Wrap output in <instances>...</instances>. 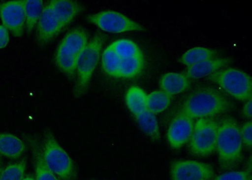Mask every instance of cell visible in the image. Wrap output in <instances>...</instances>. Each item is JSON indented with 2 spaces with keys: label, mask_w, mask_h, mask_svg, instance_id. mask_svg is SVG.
Here are the masks:
<instances>
[{
  "label": "cell",
  "mask_w": 252,
  "mask_h": 180,
  "mask_svg": "<svg viewBox=\"0 0 252 180\" xmlns=\"http://www.w3.org/2000/svg\"><path fill=\"white\" fill-rule=\"evenodd\" d=\"M216 150L222 170H232L242 160L243 143L240 128L233 119L226 118L220 123Z\"/></svg>",
  "instance_id": "cell-1"
},
{
  "label": "cell",
  "mask_w": 252,
  "mask_h": 180,
  "mask_svg": "<svg viewBox=\"0 0 252 180\" xmlns=\"http://www.w3.org/2000/svg\"><path fill=\"white\" fill-rule=\"evenodd\" d=\"M229 108L230 103L219 92L202 88L189 96L181 112L192 119H201L218 115Z\"/></svg>",
  "instance_id": "cell-2"
},
{
  "label": "cell",
  "mask_w": 252,
  "mask_h": 180,
  "mask_svg": "<svg viewBox=\"0 0 252 180\" xmlns=\"http://www.w3.org/2000/svg\"><path fill=\"white\" fill-rule=\"evenodd\" d=\"M40 147L45 163L54 174L61 180H76L77 171L75 163L53 133L49 130L45 132Z\"/></svg>",
  "instance_id": "cell-3"
},
{
  "label": "cell",
  "mask_w": 252,
  "mask_h": 180,
  "mask_svg": "<svg viewBox=\"0 0 252 180\" xmlns=\"http://www.w3.org/2000/svg\"><path fill=\"white\" fill-rule=\"evenodd\" d=\"M87 44L88 34L82 28L72 29L61 42L56 53V64L68 77L75 76L79 57Z\"/></svg>",
  "instance_id": "cell-4"
},
{
  "label": "cell",
  "mask_w": 252,
  "mask_h": 180,
  "mask_svg": "<svg viewBox=\"0 0 252 180\" xmlns=\"http://www.w3.org/2000/svg\"><path fill=\"white\" fill-rule=\"evenodd\" d=\"M104 42V36L100 33L96 34L91 41L88 42L87 46L79 57L76 65L77 79L75 87V95L77 98L86 93L89 89Z\"/></svg>",
  "instance_id": "cell-5"
},
{
  "label": "cell",
  "mask_w": 252,
  "mask_h": 180,
  "mask_svg": "<svg viewBox=\"0 0 252 180\" xmlns=\"http://www.w3.org/2000/svg\"><path fill=\"white\" fill-rule=\"evenodd\" d=\"M209 79L236 100L247 101L252 99V78L244 72L235 69L222 70L211 74Z\"/></svg>",
  "instance_id": "cell-6"
},
{
  "label": "cell",
  "mask_w": 252,
  "mask_h": 180,
  "mask_svg": "<svg viewBox=\"0 0 252 180\" xmlns=\"http://www.w3.org/2000/svg\"><path fill=\"white\" fill-rule=\"evenodd\" d=\"M218 127L219 123L211 119L197 121L189 141V148L193 155L208 157L213 154L217 147Z\"/></svg>",
  "instance_id": "cell-7"
},
{
  "label": "cell",
  "mask_w": 252,
  "mask_h": 180,
  "mask_svg": "<svg viewBox=\"0 0 252 180\" xmlns=\"http://www.w3.org/2000/svg\"><path fill=\"white\" fill-rule=\"evenodd\" d=\"M89 23L96 25L102 30L110 33H121L129 31H143L145 28L122 13L107 10L87 15Z\"/></svg>",
  "instance_id": "cell-8"
},
{
  "label": "cell",
  "mask_w": 252,
  "mask_h": 180,
  "mask_svg": "<svg viewBox=\"0 0 252 180\" xmlns=\"http://www.w3.org/2000/svg\"><path fill=\"white\" fill-rule=\"evenodd\" d=\"M214 176L213 166L203 162L188 159L171 164V180H211Z\"/></svg>",
  "instance_id": "cell-9"
},
{
  "label": "cell",
  "mask_w": 252,
  "mask_h": 180,
  "mask_svg": "<svg viewBox=\"0 0 252 180\" xmlns=\"http://www.w3.org/2000/svg\"><path fill=\"white\" fill-rule=\"evenodd\" d=\"M25 2V0H15L0 3V18L3 26L15 37H22L24 34Z\"/></svg>",
  "instance_id": "cell-10"
},
{
  "label": "cell",
  "mask_w": 252,
  "mask_h": 180,
  "mask_svg": "<svg viewBox=\"0 0 252 180\" xmlns=\"http://www.w3.org/2000/svg\"><path fill=\"white\" fill-rule=\"evenodd\" d=\"M64 28L49 3L42 9L36 28V37L40 44L45 45L55 38Z\"/></svg>",
  "instance_id": "cell-11"
},
{
  "label": "cell",
  "mask_w": 252,
  "mask_h": 180,
  "mask_svg": "<svg viewBox=\"0 0 252 180\" xmlns=\"http://www.w3.org/2000/svg\"><path fill=\"white\" fill-rule=\"evenodd\" d=\"M194 128L193 119L183 112H180L168 128L167 140L171 147L175 149L181 148L190 141Z\"/></svg>",
  "instance_id": "cell-12"
},
{
  "label": "cell",
  "mask_w": 252,
  "mask_h": 180,
  "mask_svg": "<svg viewBox=\"0 0 252 180\" xmlns=\"http://www.w3.org/2000/svg\"><path fill=\"white\" fill-rule=\"evenodd\" d=\"M49 3L64 28L70 24L84 8L80 3L70 0H52Z\"/></svg>",
  "instance_id": "cell-13"
},
{
  "label": "cell",
  "mask_w": 252,
  "mask_h": 180,
  "mask_svg": "<svg viewBox=\"0 0 252 180\" xmlns=\"http://www.w3.org/2000/svg\"><path fill=\"white\" fill-rule=\"evenodd\" d=\"M26 145L17 137L0 133V155L10 159H19L26 152Z\"/></svg>",
  "instance_id": "cell-14"
},
{
  "label": "cell",
  "mask_w": 252,
  "mask_h": 180,
  "mask_svg": "<svg viewBox=\"0 0 252 180\" xmlns=\"http://www.w3.org/2000/svg\"><path fill=\"white\" fill-rule=\"evenodd\" d=\"M190 84L188 76L179 73H167L159 80V87L166 93L172 96L181 93L188 88Z\"/></svg>",
  "instance_id": "cell-15"
},
{
  "label": "cell",
  "mask_w": 252,
  "mask_h": 180,
  "mask_svg": "<svg viewBox=\"0 0 252 180\" xmlns=\"http://www.w3.org/2000/svg\"><path fill=\"white\" fill-rule=\"evenodd\" d=\"M229 62V59L224 58L205 60L188 67L187 76L193 79H199L215 73Z\"/></svg>",
  "instance_id": "cell-16"
},
{
  "label": "cell",
  "mask_w": 252,
  "mask_h": 180,
  "mask_svg": "<svg viewBox=\"0 0 252 180\" xmlns=\"http://www.w3.org/2000/svg\"><path fill=\"white\" fill-rule=\"evenodd\" d=\"M36 180H61L47 167L42 157L40 145L35 141H31Z\"/></svg>",
  "instance_id": "cell-17"
},
{
  "label": "cell",
  "mask_w": 252,
  "mask_h": 180,
  "mask_svg": "<svg viewBox=\"0 0 252 180\" xmlns=\"http://www.w3.org/2000/svg\"><path fill=\"white\" fill-rule=\"evenodd\" d=\"M147 95L140 87L133 86L128 90L126 95V105L135 117L146 111Z\"/></svg>",
  "instance_id": "cell-18"
},
{
  "label": "cell",
  "mask_w": 252,
  "mask_h": 180,
  "mask_svg": "<svg viewBox=\"0 0 252 180\" xmlns=\"http://www.w3.org/2000/svg\"><path fill=\"white\" fill-rule=\"evenodd\" d=\"M142 131L150 137L153 141H158L160 139V133L156 115L148 110L135 117Z\"/></svg>",
  "instance_id": "cell-19"
},
{
  "label": "cell",
  "mask_w": 252,
  "mask_h": 180,
  "mask_svg": "<svg viewBox=\"0 0 252 180\" xmlns=\"http://www.w3.org/2000/svg\"><path fill=\"white\" fill-rule=\"evenodd\" d=\"M110 46L116 55L122 60L143 57L140 48L132 40H118L110 44Z\"/></svg>",
  "instance_id": "cell-20"
},
{
  "label": "cell",
  "mask_w": 252,
  "mask_h": 180,
  "mask_svg": "<svg viewBox=\"0 0 252 180\" xmlns=\"http://www.w3.org/2000/svg\"><path fill=\"white\" fill-rule=\"evenodd\" d=\"M216 54V51L212 49L195 47L184 53L180 58L179 62L189 67L205 60L213 59Z\"/></svg>",
  "instance_id": "cell-21"
},
{
  "label": "cell",
  "mask_w": 252,
  "mask_h": 180,
  "mask_svg": "<svg viewBox=\"0 0 252 180\" xmlns=\"http://www.w3.org/2000/svg\"><path fill=\"white\" fill-rule=\"evenodd\" d=\"M171 99L172 96L163 91L153 92L147 95L146 109L156 115L169 107Z\"/></svg>",
  "instance_id": "cell-22"
},
{
  "label": "cell",
  "mask_w": 252,
  "mask_h": 180,
  "mask_svg": "<svg viewBox=\"0 0 252 180\" xmlns=\"http://www.w3.org/2000/svg\"><path fill=\"white\" fill-rule=\"evenodd\" d=\"M42 6L43 1L42 0H26L25 2V19L29 35L37 23L43 9Z\"/></svg>",
  "instance_id": "cell-23"
},
{
  "label": "cell",
  "mask_w": 252,
  "mask_h": 180,
  "mask_svg": "<svg viewBox=\"0 0 252 180\" xmlns=\"http://www.w3.org/2000/svg\"><path fill=\"white\" fill-rule=\"evenodd\" d=\"M144 64L143 57L121 59L118 78L127 79L136 77L143 71Z\"/></svg>",
  "instance_id": "cell-24"
},
{
  "label": "cell",
  "mask_w": 252,
  "mask_h": 180,
  "mask_svg": "<svg viewBox=\"0 0 252 180\" xmlns=\"http://www.w3.org/2000/svg\"><path fill=\"white\" fill-rule=\"evenodd\" d=\"M121 59L110 46L107 47L103 53L102 65L103 71L108 75L118 78Z\"/></svg>",
  "instance_id": "cell-25"
},
{
  "label": "cell",
  "mask_w": 252,
  "mask_h": 180,
  "mask_svg": "<svg viewBox=\"0 0 252 180\" xmlns=\"http://www.w3.org/2000/svg\"><path fill=\"white\" fill-rule=\"evenodd\" d=\"M26 159L11 164L2 170L0 173V180H22L26 170Z\"/></svg>",
  "instance_id": "cell-26"
},
{
  "label": "cell",
  "mask_w": 252,
  "mask_h": 180,
  "mask_svg": "<svg viewBox=\"0 0 252 180\" xmlns=\"http://www.w3.org/2000/svg\"><path fill=\"white\" fill-rule=\"evenodd\" d=\"M211 180H252V179L249 171H233L222 173Z\"/></svg>",
  "instance_id": "cell-27"
},
{
  "label": "cell",
  "mask_w": 252,
  "mask_h": 180,
  "mask_svg": "<svg viewBox=\"0 0 252 180\" xmlns=\"http://www.w3.org/2000/svg\"><path fill=\"white\" fill-rule=\"evenodd\" d=\"M240 135L243 145H245L247 147L251 148L252 145V121L245 123L243 127L240 128Z\"/></svg>",
  "instance_id": "cell-28"
},
{
  "label": "cell",
  "mask_w": 252,
  "mask_h": 180,
  "mask_svg": "<svg viewBox=\"0 0 252 180\" xmlns=\"http://www.w3.org/2000/svg\"><path fill=\"white\" fill-rule=\"evenodd\" d=\"M9 42L8 29L3 26H0V49L5 48Z\"/></svg>",
  "instance_id": "cell-29"
},
{
  "label": "cell",
  "mask_w": 252,
  "mask_h": 180,
  "mask_svg": "<svg viewBox=\"0 0 252 180\" xmlns=\"http://www.w3.org/2000/svg\"><path fill=\"white\" fill-rule=\"evenodd\" d=\"M252 99L247 101V103L245 104L244 109H243V114L246 118H251L252 116Z\"/></svg>",
  "instance_id": "cell-30"
},
{
  "label": "cell",
  "mask_w": 252,
  "mask_h": 180,
  "mask_svg": "<svg viewBox=\"0 0 252 180\" xmlns=\"http://www.w3.org/2000/svg\"><path fill=\"white\" fill-rule=\"evenodd\" d=\"M22 180H36V179L32 175H27V176L24 177Z\"/></svg>",
  "instance_id": "cell-31"
},
{
  "label": "cell",
  "mask_w": 252,
  "mask_h": 180,
  "mask_svg": "<svg viewBox=\"0 0 252 180\" xmlns=\"http://www.w3.org/2000/svg\"><path fill=\"white\" fill-rule=\"evenodd\" d=\"M1 171H2L1 163V161H0V173H1Z\"/></svg>",
  "instance_id": "cell-32"
}]
</instances>
